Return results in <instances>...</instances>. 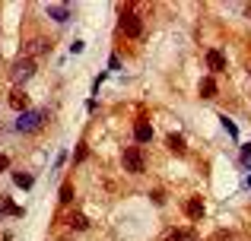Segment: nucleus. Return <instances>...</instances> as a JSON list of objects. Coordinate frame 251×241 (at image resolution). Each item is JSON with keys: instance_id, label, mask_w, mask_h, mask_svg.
I'll list each match as a JSON object with an SVG mask.
<instances>
[{"instance_id": "19", "label": "nucleus", "mask_w": 251, "mask_h": 241, "mask_svg": "<svg viewBox=\"0 0 251 241\" xmlns=\"http://www.w3.org/2000/svg\"><path fill=\"white\" fill-rule=\"evenodd\" d=\"M86 155H89V149H86V146H83V143H80V149H76V162H83V159H86Z\"/></svg>"}, {"instance_id": "3", "label": "nucleus", "mask_w": 251, "mask_h": 241, "mask_svg": "<svg viewBox=\"0 0 251 241\" xmlns=\"http://www.w3.org/2000/svg\"><path fill=\"white\" fill-rule=\"evenodd\" d=\"M121 159H124V168H127L130 175H140L143 172V153H140V146H127Z\"/></svg>"}, {"instance_id": "16", "label": "nucleus", "mask_w": 251, "mask_h": 241, "mask_svg": "<svg viewBox=\"0 0 251 241\" xmlns=\"http://www.w3.org/2000/svg\"><path fill=\"white\" fill-rule=\"evenodd\" d=\"M42 48H45V42H32L29 48H25V54H38V51H42Z\"/></svg>"}, {"instance_id": "18", "label": "nucleus", "mask_w": 251, "mask_h": 241, "mask_svg": "<svg viewBox=\"0 0 251 241\" xmlns=\"http://www.w3.org/2000/svg\"><path fill=\"white\" fill-rule=\"evenodd\" d=\"M223 127H226V133H232V136L239 133V130H235V124H232V121H226V118H223Z\"/></svg>"}, {"instance_id": "17", "label": "nucleus", "mask_w": 251, "mask_h": 241, "mask_svg": "<svg viewBox=\"0 0 251 241\" xmlns=\"http://www.w3.org/2000/svg\"><path fill=\"white\" fill-rule=\"evenodd\" d=\"M108 70H121V57H118V54H111V61H108Z\"/></svg>"}, {"instance_id": "7", "label": "nucleus", "mask_w": 251, "mask_h": 241, "mask_svg": "<svg viewBox=\"0 0 251 241\" xmlns=\"http://www.w3.org/2000/svg\"><path fill=\"white\" fill-rule=\"evenodd\" d=\"M184 210H188V216H191V219H201V216H203V203H201V197H191L188 203H184Z\"/></svg>"}, {"instance_id": "1", "label": "nucleus", "mask_w": 251, "mask_h": 241, "mask_svg": "<svg viewBox=\"0 0 251 241\" xmlns=\"http://www.w3.org/2000/svg\"><path fill=\"white\" fill-rule=\"evenodd\" d=\"M121 32H124L127 38H137V35L143 32V19L137 16L130 6H121Z\"/></svg>"}, {"instance_id": "12", "label": "nucleus", "mask_w": 251, "mask_h": 241, "mask_svg": "<svg viewBox=\"0 0 251 241\" xmlns=\"http://www.w3.org/2000/svg\"><path fill=\"white\" fill-rule=\"evenodd\" d=\"M213 95H216V83L210 80V76L201 80V99H213Z\"/></svg>"}, {"instance_id": "9", "label": "nucleus", "mask_w": 251, "mask_h": 241, "mask_svg": "<svg viewBox=\"0 0 251 241\" xmlns=\"http://www.w3.org/2000/svg\"><path fill=\"white\" fill-rule=\"evenodd\" d=\"M10 105L16 108V111L25 114V108H29V95H25V92H13V95H10Z\"/></svg>"}, {"instance_id": "15", "label": "nucleus", "mask_w": 251, "mask_h": 241, "mask_svg": "<svg viewBox=\"0 0 251 241\" xmlns=\"http://www.w3.org/2000/svg\"><path fill=\"white\" fill-rule=\"evenodd\" d=\"M0 210H3V213H13V216H19V213H23V210H19V206H13V203H10V200H6V197L0 200Z\"/></svg>"}, {"instance_id": "11", "label": "nucleus", "mask_w": 251, "mask_h": 241, "mask_svg": "<svg viewBox=\"0 0 251 241\" xmlns=\"http://www.w3.org/2000/svg\"><path fill=\"white\" fill-rule=\"evenodd\" d=\"M48 16L57 19V22H67V19H70V10H67V6H48Z\"/></svg>"}, {"instance_id": "10", "label": "nucleus", "mask_w": 251, "mask_h": 241, "mask_svg": "<svg viewBox=\"0 0 251 241\" xmlns=\"http://www.w3.org/2000/svg\"><path fill=\"white\" fill-rule=\"evenodd\" d=\"M67 222H70V229H76V232H86V229H89V219H86L83 213H74Z\"/></svg>"}, {"instance_id": "6", "label": "nucleus", "mask_w": 251, "mask_h": 241, "mask_svg": "<svg viewBox=\"0 0 251 241\" xmlns=\"http://www.w3.org/2000/svg\"><path fill=\"white\" fill-rule=\"evenodd\" d=\"M134 140H137V143L153 140V127H150L147 121H137V124H134Z\"/></svg>"}, {"instance_id": "2", "label": "nucleus", "mask_w": 251, "mask_h": 241, "mask_svg": "<svg viewBox=\"0 0 251 241\" xmlns=\"http://www.w3.org/2000/svg\"><path fill=\"white\" fill-rule=\"evenodd\" d=\"M45 118H48V111H25V114H19V121H16V130H23V133H32V130H38L45 124Z\"/></svg>"}, {"instance_id": "20", "label": "nucleus", "mask_w": 251, "mask_h": 241, "mask_svg": "<svg viewBox=\"0 0 251 241\" xmlns=\"http://www.w3.org/2000/svg\"><path fill=\"white\" fill-rule=\"evenodd\" d=\"M6 168H10V159H6V155H0V172H6Z\"/></svg>"}, {"instance_id": "14", "label": "nucleus", "mask_w": 251, "mask_h": 241, "mask_svg": "<svg viewBox=\"0 0 251 241\" xmlns=\"http://www.w3.org/2000/svg\"><path fill=\"white\" fill-rule=\"evenodd\" d=\"M61 203H74V184L61 187Z\"/></svg>"}, {"instance_id": "5", "label": "nucleus", "mask_w": 251, "mask_h": 241, "mask_svg": "<svg viewBox=\"0 0 251 241\" xmlns=\"http://www.w3.org/2000/svg\"><path fill=\"white\" fill-rule=\"evenodd\" d=\"M207 67H210V73H223L226 70V57L220 51H207Z\"/></svg>"}, {"instance_id": "8", "label": "nucleus", "mask_w": 251, "mask_h": 241, "mask_svg": "<svg viewBox=\"0 0 251 241\" xmlns=\"http://www.w3.org/2000/svg\"><path fill=\"white\" fill-rule=\"evenodd\" d=\"M169 149H172V153H175V155H184V149H188V146H184V136H178V133H169Z\"/></svg>"}, {"instance_id": "13", "label": "nucleus", "mask_w": 251, "mask_h": 241, "mask_svg": "<svg viewBox=\"0 0 251 241\" xmlns=\"http://www.w3.org/2000/svg\"><path fill=\"white\" fill-rule=\"evenodd\" d=\"M13 181L19 187H32V175H23V172H13Z\"/></svg>"}, {"instance_id": "4", "label": "nucleus", "mask_w": 251, "mask_h": 241, "mask_svg": "<svg viewBox=\"0 0 251 241\" xmlns=\"http://www.w3.org/2000/svg\"><path fill=\"white\" fill-rule=\"evenodd\" d=\"M32 73H35V61H32V57H19V61L13 64V80L16 83H25Z\"/></svg>"}]
</instances>
